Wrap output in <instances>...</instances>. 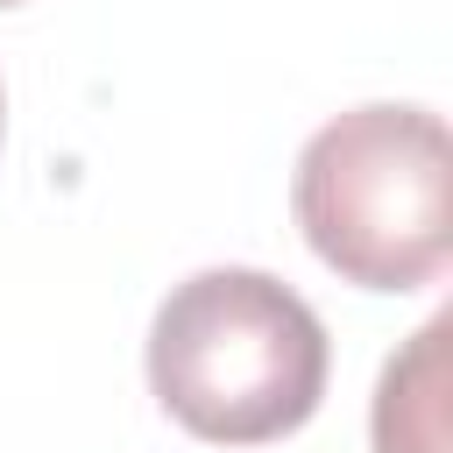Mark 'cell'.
<instances>
[{"label":"cell","instance_id":"cell-5","mask_svg":"<svg viewBox=\"0 0 453 453\" xmlns=\"http://www.w3.org/2000/svg\"><path fill=\"white\" fill-rule=\"evenodd\" d=\"M0 7H21V0H0Z\"/></svg>","mask_w":453,"mask_h":453},{"label":"cell","instance_id":"cell-1","mask_svg":"<svg viewBox=\"0 0 453 453\" xmlns=\"http://www.w3.org/2000/svg\"><path fill=\"white\" fill-rule=\"evenodd\" d=\"M333 340L269 269H198L149 319V389L205 446H276L326 403Z\"/></svg>","mask_w":453,"mask_h":453},{"label":"cell","instance_id":"cell-4","mask_svg":"<svg viewBox=\"0 0 453 453\" xmlns=\"http://www.w3.org/2000/svg\"><path fill=\"white\" fill-rule=\"evenodd\" d=\"M0 134H7V92H0Z\"/></svg>","mask_w":453,"mask_h":453},{"label":"cell","instance_id":"cell-2","mask_svg":"<svg viewBox=\"0 0 453 453\" xmlns=\"http://www.w3.org/2000/svg\"><path fill=\"white\" fill-rule=\"evenodd\" d=\"M304 248L354 290H425L453 262V134L432 106H347L290 170Z\"/></svg>","mask_w":453,"mask_h":453},{"label":"cell","instance_id":"cell-3","mask_svg":"<svg viewBox=\"0 0 453 453\" xmlns=\"http://www.w3.org/2000/svg\"><path fill=\"white\" fill-rule=\"evenodd\" d=\"M446 340H453V319L439 311L382 361V382L368 403L375 453H446Z\"/></svg>","mask_w":453,"mask_h":453}]
</instances>
